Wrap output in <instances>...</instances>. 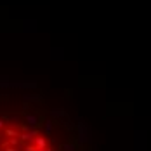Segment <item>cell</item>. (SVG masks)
I'll list each match as a JSON object with an SVG mask.
<instances>
[{"instance_id": "cell-9", "label": "cell", "mask_w": 151, "mask_h": 151, "mask_svg": "<svg viewBox=\"0 0 151 151\" xmlns=\"http://www.w3.org/2000/svg\"><path fill=\"white\" fill-rule=\"evenodd\" d=\"M5 151H17V148H11V146H5Z\"/></svg>"}, {"instance_id": "cell-3", "label": "cell", "mask_w": 151, "mask_h": 151, "mask_svg": "<svg viewBox=\"0 0 151 151\" xmlns=\"http://www.w3.org/2000/svg\"><path fill=\"white\" fill-rule=\"evenodd\" d=\"M33 144H35V148H37V151H44V150L47 148V139H45V137L37 136L35 139H33Z\"/></svg>"}, {"instance_id": "cell-5", "label": "cell", "mask_w": 151, "mask_h": 151, "mask_svg": "<svg viewBox=\"0 0 151 151\" xmlns=\"http://www.w3.org/2000/svg\"><path fill=\"white\" fill-rule=\"evenodd\" d=\"M7 146H19V139L17 137H11L9 142H7Z\"/></svg>"}, {"instance_id": "cell-6", "label": "cell", "mask_w": 151, "mask_h": 151, "mask_svg": "<svg viewBox=\"0 0 151 151\" xmlns=\"http://www.w3.org/2000/svg\"><path fill=\"white\" fill-rule=\"evenodd\" d=\"M50 132H52V122H50V120H47V122H45V134L49 136Z\"/></svg>"}, {"instance_id": "cell-4", "label": "cell", "mask_w": 151, "mask_h": 151, "mask_svg": "<svg viewBox=\"0 0 151 151\" xmlns=\"http://www.w3.org/2000/svg\"><path fill=\"white\" fill-rule=\"evenodd\" d=\"M5 136L7 137H19V132L14 130V129H7V130H5Z\"/></svg>"}, {"instance_id": "cell-10", "label": "cell", "mask_w": 151, "mask_h": 151, "mask_svg": "<svg viewBox=\"0 0 151 151\" xmlns=\"http://www.w3.org/2000/svg\"><path fill=\"white\" fill-rule=\"evenodd\" d=\"M4 127H5V120H0V130H2Z\"/></svg>"}, {"instance_id": "cell-7", "label": "cell", "mask_w": 151, "mask_h": 151, "mask_svg": "<svg viewBox=\"0 0 151 151\" xmlns=\"http://www.w3.org/2000/svg\"><path fill=\"white\" fill-rule=\"evenodd\" d=\"M61 150H63V151H73L75 148H73V144H64V146H63Z\"/></svg>"}, {"instance_id": "cell-8", "label": "cell", "mask_w": 151, "mask_h": 151, "mask_svg": "<svg viewBox=\"0 0 151 151\" xmlns=\"http://www.w3.org/2000/svg\"><path fill=\"white\" fill-rule=\"evenodd\" d=\"M24 151H37L35 144H30V146H24Z\"/></svg>"}, {"instance_id": "cell-2", "label": "cell", "mask_w": 151, "mask_h": 151, "mask_svg": "<svg viewBox=\"0 0 151 151\" xmlns=\"http://www.w3.org/2000/svg\"><path fill=\"white\" fill-rule=\"evenodd\" d=\"M24 118H26V123H28V125H26L28 129H37V125H40V123H38V122H40V116H38V115H26Z\"/></svg>"}, {"instance_id": "cell-1", "label": "cell", "mask_w": 151, "mask_h": 151, "mask_svg": "<svg viewBox=\"0 0 151 151\" xmlns=\"http://www.w3.org/2000/svg\"><path fill=\"white\" fill-rule=\"evenodd\" d=\"M38 136V129H26V130H23L21 134H19V141H31V139H35V137Z\"/></svg>"}]
</instances>
